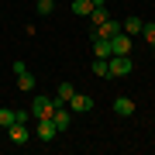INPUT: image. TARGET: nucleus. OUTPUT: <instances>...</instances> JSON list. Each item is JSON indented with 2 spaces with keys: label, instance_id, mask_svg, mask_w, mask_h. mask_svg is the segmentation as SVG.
<instances>
[{
  "label": "nucleus",
  "instance_id": "obj_1",
  "mask_svg": "<svg viewBox=\"0 0 155 155\" xmlns=\"http://www.w3.org/2000/svg\"><path fill=\"white\" fill-rule=\"evenodd\" d=\"M107 69H110V79H124V76H131L134 62H131V55H110L107 59Z\"/></svg>",
  "mask_w": 155,
  "mask_h": 155
},
{
  "label": "nucleus",
  "instance_id": "obj_2",
  "mask_svg": "<svg viewBox=\"0 0 155 155\" xmlns=\"http://www.w3.org/2000/svg\"><path fill=\"white\" fill-rule=\"evenodd\" d=\"M72 114L66 104H55V110H52V121H55V131H69V124H72Z\"/></svg>",
  "mask_w": 155,
  "mask_h": 155
},
{
  "label": "nucleus",
  "instance_id": "obj_3",
  "mask_svg": "<svg viewBox=\"0 0 155 155\" xmlns=\"http://www.w3.org/2000/svg\"><path fill=\"white\" fill-rule=\"evenodd\" d=\"M114 35H121V21H114V17H107V21L100 24V28H93V35H90V41H93V38H107V41H110Z\"/></svg>",
  "mask_w": 155,
  "mask_h": 155
},
{
  "label": "nucleus",
  "instance_id": "obj_4",
  "mask_svg": "<svg viewBox=\"0 0 155 155\" xmlns=\"http://www.w3.org/2000/svg\"><path fill=\"white\" fill-rule=\"evenodd\" d=\"M66 107H69L72 114H90V110H93V97H86V93H72Z\"/></svg>",
  "mask_w": 155,
  "mask_h": 155
},
{
  "label": "nucleus",
  "instance_id": "obj_5",
  "mask_svg": "<svg viewBox=\"0 0 155 155\" xmlns=\"http://www.w3.org/2000/svg\"><path fill=\"white\" fill-rule=\"evenodd\" d=\"M52 110H55L52 97H35L31 100V117H52Z\"/></svg>",
  "mask_w": 155,
  "mask_h": 155
},
{
  "label": "nucleus",
  "instance_id": "obj_6",
  "mask_svg": "<svg viewBox=\"0 0 155 155\" xmlns=\"http://www.w3.org/2000/svg\"><path fill=\"white\" fill-rule=\"evenodd\" d=\"M35 131H38V138L45 141V145H52V141H55V121H52V117H38V127H35Z\"/></svg>",
  "mask_w": 155,
  "mask_h": 155
},
{
  "label": "nucleus",
  "instance_id": "obj_7",
  "mask_svg": "<svg viewBox=\"0 0 155 155\" xmlns=\"http://www.w3.org/2000/svg\"><path fill=\"white\" fill-rule=\"evenodd\" d=\"M127 52H131V35H114L110 38V55H127Z\"/></svg>",
  "mask_w": 155,
  "mask_h": 155
},
{
  "label": "nucleus",
  "instance_id": "obj_8",
  "mask_svg": "<svg viewBox=\"0 0 155 155\" xmlns=\"http://www.w3.org/2000/svg\"><path fill=\"white\" fill-rule=\"evenodd\" d=\"M7 134H11V141H14V145H24V141H28V124L14 121L11 127H7Z\"/></svg>",
  "mask_w": 155,
  "mask_h": 155
},
{
  "label": "nucleus",
  "instance_id": "obj_9",
  "mask_svg": "<svg viewBox=\"0 0 155 155\" xmlns=\"http://www.w3.org/2000/svg\"><path fill=\"white\" fill-rule=\"evenodd\" d=\"M114 114H117V117H131V114H134V100H131V97H117V100H114Z\"/></svg>",
  "mask_w": 155,
  "mask_h": 155
},
{
  "label": "nucleus",
  "instance_id": "obj_10",
  "mask_svg": "<svg viewBox=\"0 0 155 155\" xmlns=\"http://www.w3.org/2000/svg\"><path fill=\"white\" fill-rule=\"evenodd\" d=\"M141 28H145V21H141L138 14H131V17L121 21V31H124V35H141Z\"/></svg>",
  "mask_w": 155,
  "mask_h": 155
},
{
  "label": "nucleus",
  "instance_id": "obj_11",
  "mask_svg": "<svg viewBox=\"0 0 155 155\" xmlns=\"http://www.w3.org/2000/svg\"><path fill=\"white\" fill-rule=\"evenodd\" d=\"M107 17H110V11H107V7H93V11H90V28H100Z\"/></svg>",
  "mask_w": 155,
  "mask_h": 155
},
{
  "label": "nucleus",
  "instance_id": "obj_12",
  "mask_svg": "<svg viewBox=\"0 0 155 155\" xmlns=\"http://www.w3.org/2000/svg\"><path fill=\"white\" fill-rule=\"evenodd\" d=\"M93 55L97 59H110V41L107 38H93Z\"/></svg>",
  "mask_w": 155,
  "mask_h": 155
},
{
  "label": "nucleus",
  "instance_id": "obj_13",
  "mask_svg": "<svg viewBox=\"0 0 155 155\" xmlns=\"http://www.w3.org/2000/svg\"><path fill=\"white\" fill-rule=\"evenodd\" d=\"M72 93H76V86H72V83H59V90H55V104H69Z\"/></svg>",
  "mask_w": 155,
  "mask_h": 155
},
{
  "label": "nucleus",
  "instance_id": "obj_14",
  "mask_svg": "<svg viewBox=\"0 0 155 155\" xmlns=\"http://www.w3.org/2000/svg\"><path fill=\"white\" fill-rule=\"evenodd\" d=\"M90 11H93V0H72V14L76 17H90Z\"/></svg>",
  "mask_w": 155,
  "mask_h": 155
},
{
  "label": "nucleus",
  "instance_id": "obj_15",
  "mask_svg": "<svg viewBox=\"0 0 155 155\" xmlns=\"http://www.w3.org/2000/svg\"><path fill=\"white\" fill-rule=\"evenodd\" d=\"M17 90H21V93H28V90H35V76H31L28 69H24V72H17Z\"/></svg>",
  "mask_w": 155,
  "mask_h": 155
},
{
  "label": "nucleus",
  "instance_id": "obj_16",
  "mask_svg": "<svg viewBox=\"0 0 155 155\" xmlns=\"http://www.w3.org/2000/svg\"><path fill=\"white\" fill-rule=\"evenodd\" d=\"M14 121H17V114L11 110V107H0V127H11Z\"/></svg>",
  "mask_w": 155,
  "mask_h": 155
},
{
  "label": "nucleus",
  "instance_id": "obj_17",
  "mask_svg": "<svg viewBox=\"0 0 155 155\" xmlns=\"http://www.w3.org/2000/svg\"><path fill=\"white\" fill-rule=\"evenodd\" d=\"M90 69H93V76H104V79H110V69H107V59H97V62H93Z\"/></svg>",
  "mask_w": 155,
  "mask_h": 155
},
{
  "label": "nucleus",
  "instance_id": "obj_18",
  "mask_svg": "<svg viewBox=\"0 0 155 155\" xmlns=\"http://www.w3.org/2000/svg\"><path fill=\"white\" fill-rule=\"evenodd\" d=\"M141 38L148 41V45H155V21H145V28H141Z\"/></svg>",
  "mask_w": 155,
  "mask_h": 155
},
{
  "label": "nucleus",
  "instance_id": "obj_19",
  "mask_svg": "<svg viewBox=\"0 0 155 155\" xmlns=\"http://www.w3.org/2000/svg\"><path fill=\"white\" fill-rule=\"evenodd\" d=\"M35 11H38V14H52V11H55V0H38Z\"/></svg>",
  "mask_w": 155,
  "mask_h": 155
},
{
  "label": "nucleus",
  "instance_id": "obj_20",
  "mask_svg": "<svg viewBox=\"0 0 155 155\" xmlns=\"http://www.w3.org/2000/svg\"><path fill=\"white\" fill-rule=\"evenodd\" d=\"M93 7H107V0H93Z\"/></svg>",
  "mask_w": 155,
  "mask_h": 155
}]
</instances>
